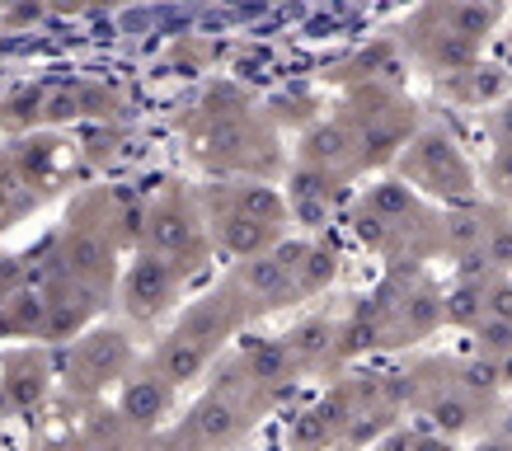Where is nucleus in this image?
Masks as SVG:
<instances>
[{"label":"nucleus","instance_id":"20","mask_svg":"<svg viewBox=\"0 0 512 451\" xmlns=\"http://www.w3.org/2000/svg\"><path fill=\"white\" fill-rule=\"evenodd\" d=\"M334 174L315 170V165H301L292 174V212L301 221H311V226H325L329 217V198H334Z\"/></svg>","mask_w":512,"mask_h":451},{"label":"nucleus","instance_id":"14","mask_svg":"<svg viewBox=\"0 0 512 451\" xmlns=\"http://www.w3.org/2000/svg\"><path fill=\"white\" fill-rule=\"evenodd\" d=\"M94 311H99V287L85 278H71L66 292L47 296V320H43V329H38V339H47V343L76 339Z\"/></svg>","mask_w":512,"mask_h":451},{"label":"nucleus","instance_id":"17","mask_svg":"<svg viewBox=\"0 0 512 451\" xmlns=\"http://www.w3.org/2000/svg\"><path fill=\"white\" fill-rule=\"evenodd\" d=\"M217 198H226L231 207H240V212H249V217L268 221V226H287V217H292V203L282 198L273 184H259V179H240V184H221Z\"/></svg>","mask_w":512,"mask_h":451},{"label":"nucleus","instance_id":"27","mask_svg":"<svg viewBox=\"0 0 512 451\" xmlns=\"http://www.w3.org/2000/svg\"><path fill=\"white\" fill-rule=\"evenodd\" d=\"M80 113H85V90H76V85H62L43 99V123H71Z\"/></svg>","mask_w":512,"mask_h":451},{"label":"nucleus","instance_id":"16","mask_svg":"<svg viewBox=\"0 0 512 451\" xmlns=\"http://www.w3.org/2000/svg\"><path fill=\"white\" fill-rule=\"evenodd\" d=\"M62 264H66V278H109V264H113V245L104 235L85 226V231H71L62 245Z\"/></svg>","mask_w":512,"mask_h":451},{"label":"nucleus","instance_id":"11","mask_svg":"<svg viewBox=\"0 0 512 451\" xmlns=\"http://www.w3.org/2000/svg\"><path fill=\"white\" fill-rule=\"evenodd\" d=\"M442 94H447L451 104H461V109H494L498 99L512 94V76H508V66H489L475 57L470 66L442 76Z\"/></svg>","mask_w":512,"mask_h":451},{"label":"nucleus","instance_id":"9","mask_svg":"<svg viewBox=\"0 0 512 451\" xmlns=\"http://www.w3.org/2000/svg\"><path fill=\"white\" fill-rule=\"evenodd\" d=\"M212 203V231H217V245L226 249V254H235V259H254V254H264V249H273L282 240V226H268V221L249 217V212H240V207H231L226 198H207Z\"/></svg>","mask_w":512,"mask_h":451},{"label":"nucleus","instance_id":"3","mask_svg":"<svg viewBox=\"0 0 512 451\" xmlns=\"http://www.w3.org/2000/svg\"><path fill=\"white\" fill-rule=\"evenodd\" d=\"M343 123L357 132V146H362V165H386L390 156H400L404 146L419 132V118H414V104L400 99L395 90H386L381 80H367L362 90L353 94V113Z\"/></svg>","mask_w":512,"mask_h":451},{"label":"nucleus","instance_id":"4","mask_svg":"<svg viewBox=\"0 0 512 451\" xmlns=\"http://www.w3.org/2000/svg\"><path fill=\"white\" fill-rule=\"evenodd\" d=\"M400 174L419 193H433L442 203L475 198V170H470V160L461 156V146L447 132H433V127H419L414 141L400 151Z\"/></svg>","mask_w":512,"mask_h":451},{"label":"nucleus","instance_id":"6","mask_svg":"<svg viewBox=\"0 0 512 451\" xmlns=\"http://www.w3.org/2000/svg\"><path fill=\"white\" fill-rule=\"evenodd\" d=\"M127 362H132V343H127L123 329H94L71 348V390L76 395H99L104 386L123 381Z\"/></svg>","mask_w":512,"mask_h":451},{"label":"nucleus","instance_id":"10","mask_svg":"<svg viewBox=\"0 0 512 451\" xmlns=\"http://www.w3.org/2000/svg\"><path fill=\"white\" fill-rule=\"evenodd\" d=\"M301 165H315V170L334 174V179H343V174H353V170H367L357 132L348 123H315L301 137Z\"/></svg>","mask_w":512,"mask_h":451},{"label":"nucleus","instance_id":"24","mask_svg":"<svg viewBox=\"0 0 512 451\" xmlns=\"http://www.w3.org/2000/svg\"><path fill=\"white\" fill-rule=\"evenodd\" d=\"M334 278H339V259H334V249H325V245L301 249V259H296V287H301V296L325 292Z\"/></svg>","mask_w":512,"mask_h":451},{"label":"nucleus","instance_id":"30","mask_svg":"<svg viewBox=\"0 0 512 451\" xmlns=\"http://www.w3.org/2000/svg\"><path fill=\"white\" fill-rule=\"evenodd\" d=\"M0 5H5V0H0Z\"/></svg>","mask_w":512,"mask_h":451},{"label":"nucleus","instance_id":"23","mask_svg":"<svg viewBox=\"0 0 512 451\" xmlns=\"http://www.w3.org/2000/svg\"><path fill=\"white\" fill-rule=\"evenodd\" d=\"M47 320V301L29 287L0 296V334H38Z\"/></svg>","mask_w":512,"mask_h":451},{"label":"nucleus","instance_id":"28","mask_svg":"<svg viewBox=\"0 0 512 451\" xmlns=\"http://www.w3.org/2000/svg\"><path fill=\"white\" fill-rule=\"evenodd\" d=\"M484 320H508L512 325V273H494V282H489V315Z\"/></svg>","mask_w":512,"mask_h":451},{"label":"nucleus","instance_id":"12","mask_svg":"<svg viewBox=\"0 0 512 451\" xmlns=\"http://www.w3.org/2000/svg\"><path fill=\"white\" fill-rule=\"evenodd\" d=\"M240 287H226V292H217V296H207V301H198L193 311L184 315V325H179V334H188L193 343H202L207 353H217L221 343L231 339V329L240 325Z\"/></svg>","mask_w":512,"mask_h":451},{"label":"nucleus","instance_id":"1","mask_svg":"<svg viewBox=\"0 0 512 451\" xmlns=\"http://www.w3.org/2000/svg\"><path fill=\"white\" fill-rule=\"evenodd\" d=\"M503 5L498 0H428L419 15L404 24V47L428 71L451 76L480 57L484 38L498 29Z\"/></svg>","mask_w":512,"mask_h":451},{"label":"nucleus","instance_id":"8","mask_svg":"<svg viewBox=\"0 0 512 451\" xmlns=\"http://www.w3.org/2000/svg\"><path fill=\"white\" fill-rule=\"evenodd\" d=\"M249 423V405L231 390H207L198 405L184 414V428H179V442H198V447H217V442H231L240 437V428Z\"/></svg>","mask_w":512,"mask_h":451},{"label":"nucleus","instance_id":"19","mask_svg":"<svg viewBox=\"0 0 512 451\" xmlns=\"http://www.w3.org/2000/svg\"><path fill=\"white\" fill-rule=\"evenodd\" d=\"M287 343H292V353H296L301 367L339 362V325L325 320V315H315V320H306V325H296L292 334H287Z\"/></svg>","mask_w":512,"mask_h":451},{"label":"nucleus","instance_id":"2","mask_svg":"<svg viewBox=\"0 0 512 451\" xmlns=\"http://www.w3.org/2000/svg\"><path fill=\"white\" fill-rule=\"evenodd\" d=\"M357 235L390 254L395 264H423L442 254V212H428L409 179H386L362 198Z\"/></svg>","mask_w":512,"mask_h":451},{"label":"nucleus","instance_id":"5","mask_svg":"<svg viewBox=\"0 0 512 451\" xmlns=\"http://www.w3.org/2000/svg\"><path fill=\"white\" fill-rule=\"evenodd\" d=\"M301 240H292V245H273L264 249V254H254V259H245V268L235 273V287L259 306V311H282V306H292V301H301V287H296V259H301Z\"/></svg>","mask_w":512,"mask_h":451},{"label":"nucleus","instance_id":"21","mask_svg":"<svg viewBox=\"0 0 512 451\" xmlns=\"http://www.w3.org/2000/svg\"><path fill=\"white\" fill-rule=\"evenodd\" d=\"M43 390H47V367L38 353H24V358H15V367H5V386H0L5 405L29 409L43 400Z\"/></svg>","mask_w":512,"mask_h":451},{"label":"nucleus","instance_id":"15","mask_svg":"<svg viewBox=\"0 0 512 451\" xmlns=\"http://www.w3.org/2000/svg\"><path fill=\"white\" fill-rule=\"evenodd\" d=\"M174 405V381L165 372H146L132 376L123 386V400H118V414H123L132 428H156Z\"/></svg>","mask_w":512,"mask_h":451},{"label":"nucleus","instance_id":"18","mask_svg":"<svg viewBox=\"0 0 512 451\" xmlns=\"http://www.w3.org/2000/svg\"><path fill=\"white\" fill-rule=\"evenodd\" d=\"M207 358H212V353H207L202 343H193L188 334L174 329L170 339L156 348V372H165L174 386H188V381H198V376L207 372Z\"/></svg>","mask_w":512,"mask_h":451},{"label":"nucleus","instance_id":"7","mask_svg":"<svg viewBox=\"0 0 512 451\" xmlns=\"http://www.w3.org/2000/svg\"><path fill=\"white\" fill-rule=\"evenodd\" d=\"M179 282H184V268L165 259V254H141L137 264L127 268L123 278V306L132 320H156L160 311H170L174 296H179Z\"/></svg>","mask_w":512,"mask_h":451},{"label":"nucleus","instance_id":"29","mask_svg":"<svg viewBox=\"0 0 512 451\" xmlns=\"http://www.w3.org/2000/svg\"><path fill=\"white\" fill-rule=\"evenodd\" d=\"M489 137H494V146L512 141V94L508 99H498L494 109H489Z\"/></svg>","mask_w":512,"mask_h":451},{"label":"nucleus","instance_id":"25","mask_svg":"<svg viewBox=\"0 0 512 451\" xmlns=\"http://www.w3.org/2000/svg\"><path fill=\"white\" fill-rule=\"evenodd\" d=\"M484 184H489V193H494V203L512 207V141L494 146V156H489V165H484Z\"/></svg>","mask_w":512,"mask_h":451},{"label":"nucleus","instance_id":"26","mask_svg":"<svg viewBox=\"0 0 512 451\" xmlns=\"http://www.w3.org/2000/svg\"><path fill=\"white\" fill-rule=\"evenodd\" d=\"M43 90H24L15 94V99H5L0 104V127H33V123H43Z\"/></svg>","mask_w":512,"mask_h":451},{"label":"nucleus","instance_id":"22","mask_svg":"<svg viewBox=\"0 0 512 451\" xmlns=\"http://www.w3.org/2000/svg\"><path fill=\"white\" fill-rule=\"evenodd\" d=\"M301 367L292 353V343L282 339V343H259L254 353L245 358V372L254 386H282V381H292V372Z\"/></svg>","mask_w":512,"mask_h":451},{"label":"nucleus","instance_id":"13","mask_svg":"<svg viewBox=\"0 0 512 451\" xmlns=\"http://www.w3.org/2000/svg\"><path fill=\"white\" fill-rule=\"evenodd\" d=\"M146 245L156 249V254H165V259H174L179 268H193V264H188L193 254L202 259L198 221H193V212H188V207H179V203L156 207V212H151V231H146Z\"/></svg>","mask_w":512,"mask_h":451}]
</instances>
